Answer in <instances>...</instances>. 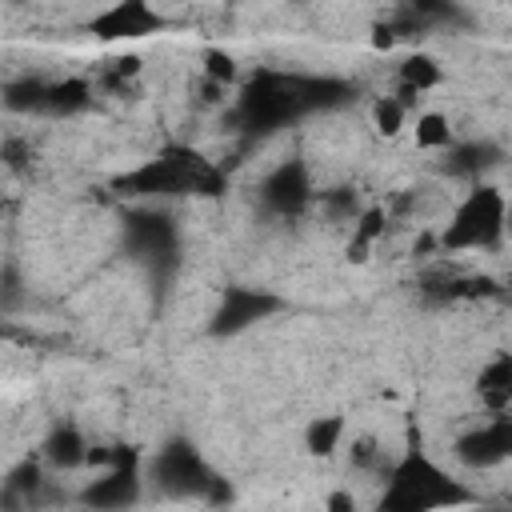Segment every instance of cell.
Masks as SVG:
<instances>
[{
  "mask_svg": "<svg viewBox=\"0 0 512 512\" xmlns=\"http://www.w3.org/2000/svg\"><path fill=\"white\" fill-rule=\"evenodd\" d=\"M504 208L508 196L496 184H476L448 216V224L436 232L444 252H476L496 248L504 240Z\"/></svg>",
  "mask_w": 512,
  "mask_h": 512,
  "instance_id": "obj_1",
  "label": "cell"
},
{
  "mask_svg": "<svg viewBox=\"0 0 512 512\" xmlns=\"http://www.w3.org/2000/svg\"><path fill=\"white\" fill-rule=\"evenodd\" d=\"M468 496L420 452L412 448L400 464H392L388 472V492H384V508H400V512H424V508H444V504H464Z\"/></svg>",
  "mask_w": 512,
  "mask_h": 512,
  "instance_id": "obj_2",
  "label": "cell"
},
{
  "mask_svg": "<svg viewBox=\"0 0 512 512\" xmlns=\"http://www.w3.org/2000/svg\"><path fill=\"white\" fill-rule=\"evenodd\" d=\"M456 460L464 468H496L512 460V412H492L484 424L456 436Z\"/></svg>",
  "mask_w": 512,
  "mask_h": 512,
  "instance_id": "obj_3",
  "label": "cell"
},
{
  "mask_svg": "<svg viewBox=\"0 0 512 512\" xmlns=\"http://www.w3.org/2000/svg\"><path fill=\"white\" fill-rule=\"evenodd\" d=\"M92 36L96 40H140L164 28V16L148 0H112L100 16H92Z\"/></svg>",
  "mask_w": 512,
  "mask_h": 512,
  "instance_id": "obj_4",
  "label": "cell"
},
{
  "mask_svg": "<svg viewBox=\"0 0 512 512\" xmlns=\"http://www.w3.org/2000/svg\"><path fill=\"white\" fill-rule=\"evenodd\" d=\"M272 308H276V300H272V296L252 292V288H232V292H224V304H220V312H216L212 332L232 336V332L248 328L252 320H260V316H264V312H272Z\"/></svg>",
  "mask_w": 512,
  "mask_h": 512,
  "instance_id": "obj_5",
  "label": "cell"
},
{
  "mask_svg": "<svg viewBox=\"0 0 512 512\" xmlns=\"http://www.w3.org/2000/svg\"><path fill=\"white\" fill-rule=\"evenodd\" d=\"M136 496V476H132V452L124 456V452H116V472H108L104 480H96L88 492H84V500L88 504H96V508H120V504H128Z\"/></svg>",
  "mask_w": 512,
  "mask_h": 512,
  "instance_id": "obj_6",
  "label": "cell"
},
{
  "mask_svg": "<svg viewBox=\"0 0 512 512\" xmlns=\"http://www.w3.org/2000/svg\"><path fill=\"white\" fill-rule=\"evenodd\" d=\"M44 460L52 464V468H60V472H72V468H84L88 464V444H84V436H80V428H72V424H56L52 432H48V440H44Z\"/></svg>",
  "mask_w": 512,
  "mask_h": 512,
  "instance_id": "obj_7",
  "label": "cell"
},
{
  "mask_svg": "<svg viewBox=\"0 0 512 512\" xmlns=\"http://www.w3.org/2000/svg\"><path fill=\"white\" fill-rule=\"evenodd\" d=\"M476 392H480V404L488 412H512V352L496 356L480 380H476Z\"/></svg>",
  "mask_w": 512,
  "mask_h": 512,
  "instance_id": "obj_8",
  "label": "cell"
},
{
  "mask_svg": "<svg viewBox=\"0 0 512 512\" xmlns=\"http://www.w3.org/2000/svg\"><path fill=\"white\" fill-rule=\"evenodd\" d=\"M264 200L276 208V212H296L304 200H308V180H304V168L300 164H284L268 176L264 184Z\"/></svg>",
  "mask_w": 512,
  "mask_h": 512,
  "instance_id": "obj_9",
  "label": "cell"
},
{
  "mask_svg": "<svg viewBox=\"0 0 512 512\" xmlns=\"http://www.w3.org/2000/svg\"><path fill=\"white\" fill-rule=\"evenodd\" d=\"M384 228H388V208H364L360 216H356V224H352V240H348V260L352 264H364L368 260V252H372V244L384 236Z\"/></svg>",
  "mask_w": 512,
  "mask_h": 512,
  "instance_id": "obj_10",
  "label": "cell"
},
{
  "mask_svg": "<svg viewBox=\"0 0 512 512\" xmlns=\"http://www.w3.org/2000/svg\"><path fill=\"white\" fill-rule=\"evenodd\" d=\"M400 84H408V88H416V92L424 96V92H432V88L444 84V68H440L436 56L412 52V56H404V64H400Z\"/></svg>",
  "mask_w": 512,
  "mask_h": 512,
  "instance_id": "obj_11",
  "label": "cell"
},
{
  "mask_svg": "<svg viewBox=\"0 0 512 512\" xmlns=\"http://www.w3.org/2000/svg\"><path fill=\"white\" fill-rule=\"evenodd\" d=\"M344 432H348V424H344V416H316L308 428H304V448L312 452V456H332L336 448H340V440H344Z\"/></svg>",
  "mask_w": 512,
  "mask_h": 512,
  "instance_id": "obj_12",
  "label": "cell"
},
{
  "mask_svg": "<svg viewBox=\"0 0 512 512\" xmlns=\"http://www.w3.org/2000/svg\"><path fill=\"white\" fill-rule=\"evenodd\" d=\"M412 136H416V148H424V152L452 148V124H448L444 112H420Z\"/></svg>",
  "mask_w": 512,
  "mask_h": 512,
  "instance_id": "obj_13",
  "label": "cell"
},
{
  "mask_svg": "<svg viewBox=\"0 0 512 512\" xmlns=\"http://www.w3.org/2000/svg\"><path fill=\"white\" fill-rule=\"evenodd\" d=\"M92 88L84 80H64V84H48V100H44V112H56V116H68V112H80L88 108V96Z\"/></svg>",
  "mask_w": 512,
  "mask_h": 512,
  "instance_id": "obj_14",
  "label": "cell"
},
{
  "mask_svg": "<svg viewBox=\"0 0 512 512\" xmlns=\"http://www.w3.org/2000/svg\"><path fill=\"white\" fill-rule=\"evenodd\" d=\"M404 116H408V108L400 104V96H376L372 100V128L380 132V136H400L404 132Z\"/></svg>",
  "mask_w": 512,
  "mask_h": 512,
  "instance_id": "obj_15",
  "label": "cell"
},
{
  "mask_svg": "<svg viewBox=\"0 0 512 512\" xmlns=\"http://www.w3.org/2000/svg\"><path fill=\"white\" fill-rule=\"evenodd\" d=\"M204 76L208 80H220V84H232L236 80V60L228 52L212 48V52H204Z\"/></svg>",
  "mask_w": 512,
  "mask_h": 512,
  "instance_id": "obj_16",
  "label": "cell"
},
{
  "mask_svg": "<svg viewBox=\"0 0 512 512\" xmlns=\"http://www.w3.org/2000/svg\"><path fill=\"white\" fill-rule=\"evenodd\" d=\"M488 160H484V148H476V144H468V148H456L452 152V172H460V176H468V172H476V168H484Z\"/></svg>",
  "mask_w": 512,
  "mask_h": 512,
  "instance_id": "obj_17",
  "label": "cell"
},
{
  "mask_svg": "<svg viewBox=\"0 0 512 512\" xmlns=\"http://www.w3.org/2000/svg\"><path fill=\"white\" fill-rule=\"evenodd\" d=\"M40 484V464L36 460H24L12 476H8V492H16V488H36Z\"/></svg>",
  "mask_w": 512,
  "mask_h": 512,
  "instance_id": "obj_18",
  "label": "cell"
},
{
  "mask_svg": "<svg viewBox=\"0 0 512 512\" xmlns=\"http://www.w3.org/2000/svg\"><path fill=\"white\" fill-rule=\"evenodd\" d=\"M392 44H396V36H392V28H388V24L372 28V48H392Z\"/></svg>",
  "mask_w": 512,
  "mask_h": 512,
  "instance_id": "obj_19",
  "label": "cell"
},
{
  "mask_svg": "<svg viewBox=\"0 0 512 512\" xmlns=\"http://www.w3.org/2000/svg\"><path fill=\"white\" fill-rule=\"evenodd\" d=\"M328 508H336V512H344V508H356V500H352L348 492H336V496L328 500Z\"/></svg>",
  "mask_w": 512,
  "mask_h": 512,
  "instance_id": "obj_20",
  "label": "cell"
},
{
  "mask_svg": "<svg viewBox=\"0 0 512 512\" xmlns=\"http://www.w3.org/2000/svg\"><path fill=\"white\" fill-rule=\"evenodd\" d=\"M504 236H512V200H508V208H504Z\"/></svg>",
  "mask_w": 512,
  "mask_h": 512,
  "instance_id": "obj_21",
  "label": "cell"
},
{
  "mask_svg": "<svg viewBox=\"0 0 512 512\" xmlns=\"http://www.w3.org/2000/svg\"><path fill=\"white\" fill-rule=\"evenodd\" d=\"M508 292H512V280H508Z\"/></svg>",
  "mask_w": 512,
  "mask_h": 512,
  "instance_id": "obj_22",
  "label": "cell"
}]
</instances>
